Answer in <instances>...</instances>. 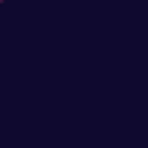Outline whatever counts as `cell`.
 <instances>
[]
</instances>
